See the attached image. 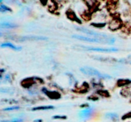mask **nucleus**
<instances>
[{"label":"nucleus","mask_w":131,"mask_h":122,"mask_svg":"<svg viewBox=\"0 0 131 122\" xmlns=\"http://www.w3.org/2000/svg\"><path fill=\"white\" fill-rule=\"evenodd\" d=\"M1 48H9L10 49L15 50V51H20L21 50L22 47L20 46H17L14 45L13 44L10 43V42H6V43H3L1 44Z\"/></svg>","instance_id":"nucleus-6"},{"label":"nucleus","mask_w":131,"mask_h":122,"mask_svg":"<svg viewBox=\"0 0 131 122\" xmlns=\"http://www.w3.org/2000/svg\"><path fill=\"white\" fill-rule=\"evenodd\" d=\"M53 118L54 119H66L67 117L65 116H53Z\"/></svg>","instance_id":"nucleus-17"},{"label":"nucleus","mask_w":131,"mask_h":122,"mask_svg":"<svg viewBox=\"0 0 131 122\" xmlns=\"http://www.w3.org/2000/svg\"><path fill=\"white\" fill-rule=\"evenodd\" d=\"M67 17H69V19H71V20L72 21H75L78 22V23H79V24H81V21L80 19H78V17L75 15V13L73 12H67Z\"/></svg>","instance_id":"nucleus-8"},{"label":"nucleus","mask_w":131,"mask_h":122,"mask_svg":"<svg viewBox=\"0 0 131 122\" xmlns=\"http://www.w3.org/2000/svg\"><path fill=\"white\" fill-rule=\"evenodd\" d=\"M54 109L53 106L51 105H47V106H41L37 107H34L32 109V110H49V109Z\"/></svg>","instance_id":"nucleus-11"},{"label":"nucleus","mask_w":131,"mask_h":122,"mask_svg":"<svg viewBox=\"0 0 131 122\" xmlns=\"http://www.w3.org/2000/svg\"><path fill=\"white\" fill-rule=\"evenodd\" d=\"M78 47H80L83 50H88V51H101V52H115L118 51L117 48H94L90 47V46H78Z\"/></svg>","instance_id":"nucleus-3"},{"label":"nucleus","mask_w":131,"mask_h":122,"mask_svg":"<svg viewBox=\"0 0 131 122\" xmlns=\"http://www.w3.org/2000/svg\"><path fill=\"white\" fill-rule=\"evenodd\" d=\"M80 71L84 74H86V75L89 76H93V77H99V78H111V77L108 74H102L101 72L99 71L97 69H95V68H92V67L85 66L83 67V68H80Z\"/></svg>","instance_id":"nucleus-2"},{"label":"nucleus","mask_w":131,"mask_h":122,"mask_svg":"<svg viewBox=\"0 0 131 122\" xmlns=\"http://www.w3.org/2000/svg\"><path fill=\"white\" fill-rule=\"evenodd\" d=\"M92 112V109H86L84 110H82L80 112V116L82 117V118H86L88 116L90 115V114Z\"/></svg>","instance_id":"nucleus-9"},{"label":"nucleus","mask_w":131,"mask_h":122,"mask_svg":"<svg viewBox=\"0 0 131 122\" xmlns=\"http://www.w3.org/2000/svg\"><path fill=\"white\" fill-rule=\"evenodd\" d=\"M72 37L80 41H86L90 42H102V43L113 44L115 42V39L113 38H106V39H99V38H90V37H84V36L79 35H73Z\"/></svg>","instance_id":"nucleus-1"},{"label":"nucleus","mask_w":131,"mask_h":122,"mask_svg":"<svg viewBox=\"0 0 131 122\" xmlns=\"http://www.w3.org/2000/svg\"><path fill=\"white\" fill-rule=\"evenodd\" d=\"M19 109V107L17 106H14V107H8V108H5L4 109V110H16V109Z\"/></svg>","instance_id":"nucleus-16"},{"label":"nucleus","mask_w":131,"mask_h":122,"mask_svg":"<svg viewBox=\"0 0 131 122\" xmlns=\"http://www.w3.org/2000/svg\"><path fill=\"white\" fill-rule=\"evenodd\" d=\"M76 30H78L81 31V32H83V33H85L86 34H88L89 35H92V36H95L96 37V38H99V39H106V38H108L106 35L102 34V33H97V32H94V31L90 30H88L87 28H79V27H76Z\"/></svg>","instance_id":"nucleus-4"},{"label":"nucleus","mask_w":131,"mask_h":122,"mask_svg":"<svg viewBox=\"0 0 131 122\" xmlns=\"http://www.w3.org/2000/svg\"><path fill=\"white\" fill-rule=\"evenodd\" d=\"M98 93L99 94V95H101V96H106V97H107V96H110V94H109V92H107V91H105V90H101V91H99L98 92Z\"/></svg>","instance_id":"nucleus-14"},{"label":"nucleus","mask_w":131,"mask_h":122,"mask_svg":"<svg viewBox=\"0 0 131 122\" xmlns=\"http://www.w3.org/2000/svg\"><path fill=\"white\" fill-rule=\"evenodd\" d=\"M0 11H1V12H7V11L12 12V10L9 7L5 6V5H1V6H0Z\"/></svg>","instance_id":"nucleus-13"},{"label":"nucleus","mask_w":131,"mask_h":122,"mask_svg":"<svg viewBox=\"0 0 131 122\" xmlns=\"http://www.w3.org/2000/svg\"><path fill=\"white\" fill-rule=\"evenodd\" d=\"M43 91L47 96H48L51 99H59L60 98V95L56 91Z\"/></svg>","instance_id":"nucleus-7"},{"label":"nucleus","mask_w":131,"mask_h":122,"mask_svg":"<svg viewBox=\"0 0 131 122\" xmlns=\"http://www.w3.org/2000/svg\"><path fill=\"white\" fill-rule=\"evenodd\" d=\"M107 117L109 118H111V119H115V118H117L118 116L115 113H108L107 114Z\"/></svg>","instance_id":"nucleus-15"},{"label":"nucleus","mask_w":131,"mask_h":122,"mask_svg":"<svg viewBox=\"0 0 131 122\" xmlns=\"http://www.w3.org/2000/svg\"><path fill=\"white\" fill-rule=\"evenodd\" d=\"M47 38L46 37H42V36H24V37H21L20 39V41H31V40H33V41H45L47 40Z\"/></svg>","instance_id":"nucleus-5"},{"label":"nucleus","mask_w":131,"mask_h":122,"mask_svg":"<svg viewBox=\"0 0 131 122\" xmlns=\"http://www.w3.org/2000/svg\"><path fill=\"white\" fill-rule=\"evenodd\" d=\"M42 121V120L41 119H39V120H35L34 122H41Z\"/></svg>","instance_id":"nucleus-18"},{"label":"nucleus","mask_w":131,"mask_h":122,"mask_svg":"<svg viewBox=\"0 0 131 122\" xmlns=\"http://www.w3.org/2000/svg\"><path fill=\"white\" fill-rule=\"evenodd\" d=\"M17 26V25L12 23H2L1 24V27L5 28H13Z\"/></svg>","instance_id":"nucleus-10"},{"label":"nucleus","mask_w":131,"mask_h":122,"mask_svg":"<svg viewBox=\"0 0 131 122\" xmlns=\"http://www.w3.org/2000/svg\"><path fill=\"white\" fill-rule=\"evenodd\" d=\"M130 83H131V81L129 80L120 79L118 81L117 84L119 86H125V85H127Z\"/></svg>","instance_id":"nucleus-12"}]
</instances>
